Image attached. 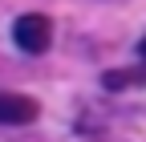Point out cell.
I'll list each match as a JSON object with an SVG mask.
<instances>
[{"mask_svg":"<svg viewBox=\"0 0 146 142\" xmlns=\"http://www.w3.org/2000/svg\"><path fill=\"white\" fill-rule=\"evenodd\" d=\"M12 41L21 45L25 53H45L53 45V21L45 12H25L21 21L12 25Z\"/></svg>","mask_w":146,"mask_h":142,"instance_id":"obj_1","label":"cell"},{"mask_svg":"<svg viewBox=\"0 0 146 142\" xmlns=\"http://www.w3.org/2000/svg\"><path fill=\"white\" fill-rule=\"evenodd\" d=\"M36 114H41V106L29 94L0 90V122H4V126H29V122H36Z\"/></svg>","mask_w":146,"mask_h":142,"instance_id":"obj_2","label":"cell"},{"mask_svg":"<svg viewBox=\"0 0 146 142\" xmlns=\"http://www.w3.org/2000/svg\"><path fill=\"white\" fill-rule=\"evenodd\" d=\"M106 90H126V85H146V69H110L102 73Z\"/></svg>","mask_w":146,"mask_h":142,"instance_id":"obj_3","label":"cell"},{"mask_svg":"<svg viewBox=\"0 0 146 142\" xmlns=\"http://www.w3.org/2000/svg\"><path fill=\"white\" fill-rule=\"evenodd\" d=\"M138 57H142V61H146V37H142V41H138Z\"/></svg>","mask_w":146,"mask_h":142,"instance_id":"obj_4","label":"cell"}]
</instances>
